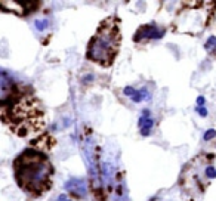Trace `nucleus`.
I'll return each instance as SVG.
<instances>
[{"label":"nucleus","instance_id":"12","mask_svg":"<svg viewBox=\"0 0 216 201\" xmlns=\"http://www.w3.org/2000/svg\"><path fill=\"white\" fill-rule=\"evenodd\" d=\"M204 102H206L204 96H198L197 98V107H204Z\"/></svg>","mask_w":216,"mask_h":201},{"label":"nucleus","instance_id":"3","mask_svg":"<svg viewBox=\"0 0 216 201\" xmlns=\"http://www.w3.org/2000/svg\"><path fill=\"white\" fill-rule=\"evenodd\" d=\"M166 33V30L160 28L157 24L154 22H149V24H145L142 27L138 28L136 34L133 37L135 42H142V40H159L161 39L163 36Z\"/></svg>","mask_w":216,"mask_h":201},{"label":"nucleus","instance_id":"5","mask_svg":"<svg viewBox=\"0 0 216 201\" xmlns=\"http://www.w3.org/2000/svg\"><path fill=\"white\" fill-rule=\"evenodd\" d=\"M123 93H125L126 96H129L135 104H139L142 101L149 99V92L145 87L144 89H135L132 86H126L125 89H123Z\"/></svg>","mask_w":216,"mask_h":201},{"label":"nucleus","instance_id":"11","mask_svg":"<svg viewBox=\"0 0 216 201\" xmlns=\"http://www.w3.org/2000/svg\"><path fill=\"white\" fill-rule=\"evenodd\" d=\"M55 201H73V200L70 198L67 194H59V195L57 197V200H55Z\"/></svg>","mask_w":216,"mask_h":201},{"label":"nucleus","instance_id":"8","mask_svg":"<svg viewBox=\"0 0 216 201\" xmlns=\"http://www.w3.org/2000/svg\"><path fill=\"white\" fill-rule=\"evenodd\" d=\"M34 27L37 28V31H45L49 27V19H36Z\"/></svg>","mask_w":216,"mask_h":201},{"label":"nucleus","instance_id":"4","mask_svg":"<svg viewBox=\"0 0 216 201\" xmlns=\"http://www.w3.org/2000/svg\"><path fill=\"white\" fill-rule=\"evenodd\" d=\"M65 189L74 198H84L87 195L86 180L81 178H71L65 182Z\"/></svg>","mask_w":216,"mask_h":201},{"label":"nucleus","instance_id":"6","mask_svg":"<svg viewBox=\"0 0 216 201\" xmlns=\"http://www.w3.org/2000/svg\"><path fill=\"white\" fill-rule=\"evenodd\" d=\"M142 115L139 117V121H138V126H139V132L142 136H148L151 133V129L154 126V120L151 118V114H149V110H144L141 112Z\"/></svg>","mask_w":216,"mask_h":201},{"label":"nucleus","instance_id":"9","mask_svg":"<svg viewBox=\"0 0 216 201\" xmlns=\"http://www.w3.org/2000/svg\"><path fill=\"white\" fill-rule=\"evenodd\" d=\"M215 136H216V130H215V129H209V130H206V132H204V135H203V139L207 142V141L215 139Z\"/></svg>","mask_w":216,"mask_h":201},{"label":"nucleus","instance_id":"1","mask_svg":"<svg viewBox=\"0 0 216 201\" xmlns=\"http://www.w3.org/2000/svg\"><path fill=\"white\" fill-rule=\"evenodd\" d=\"M13 170L19 188L31 195H39L50 188L52 167L40 151L27 149L19 154L13 163Z\"/></svg>","mask_w":216,"mask_h":201},{"label":"nucleus","instance_id":"2","mask_svg":"<svg viewBox=\"0 0 216 201\" xmlns=\"http://www.w3.org/2000/svg\"><path fill=\"white\" fill-rule=\"evenodd\" d=\"M120 49V28L114 18L105 19L87 46L86 56L93 62L110 67Z\"/></svg>","mask_w":216,"mask_h":201},{"label":"nucleus","instance_id":"10","mask_svg":"<svg viewBox=\"0 0 216 201\" xmlns=\"http://www.w3.org/2000/svg\"><path fill=\"white\" fill-rule=\"evenodd\" d=\"M195 111L198 112V115H201V117H207V110H206L204 107H197Z\"/></svg>","mask_w":216,"mask_h":201},{"label":"nucleus","instance_id":"7","mask_svg":"<svg viewBox=\"0 0 216 201\" xmlns=\"http://www.w3.org/2000/svg\"><path fill=\"white\" fill-rule=\"evenodd\" d=\"M204 49L209 53L216 55V37L215 36H210V37L207 39V42L204 43Z\"/></svg>","mask_w":216,"mask_h":201}]
</instances>
